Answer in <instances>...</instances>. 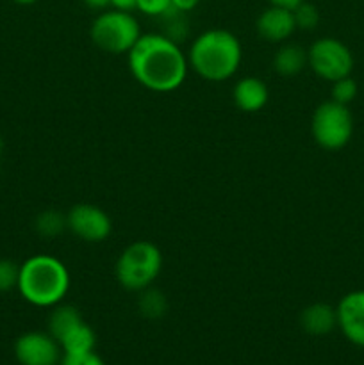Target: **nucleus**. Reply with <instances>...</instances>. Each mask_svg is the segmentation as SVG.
Instances as JSON below:
<instances>
[{"label": "nucleus", "mask_w": 364, "mask_h": 365, "mask_svg": "<svg viewBox=\"0 0 364 365\" xmlns=\"http://www.w3.org/2000/svg\"><path fill=\"white\" fill-rule=\"evenodd\" d=\"M338 327L352 344L364 348V291L343 296L335 307Z\"/></svg>", "instance_id": "10"}, {"label": "nucleus", "mask_w": 364, "mask_h": 365, "mask_svg": "<svg viewBox=\"0 0 364 365\" xmlns=\"http://www.w3.org/2000/svg\"><path fill=\"white\" fill-rule=\"evenodd\" d=\"M128 70L136 82L156 93H170L181 88L188 75V53L166 34H141L127 53Z\"/></svg>", "instance_id": "1"}, {"label": "nucleus", "mask_w": 364, "mask_h": 365, "mask_svg": "<svg viewBox=\"0 0 364 365\" xmlns=\"http://www.w3.org/2000/svg\"><path fill=\"white\" fill-rule=\"evenodd\" d=\"M232 100L241 113H259L270 100V89L259 77H243L232 88Z\"/></svg>", "instance_id": "12"}, {"label": "nucleus", "mask_w": 364, "mask_h": 365, "mask_svg": "<svg viewBox=\"0 0 364 365\" xmlns=\"http://www.w3.org/2000/svg\"><path fill=\"white\" fill-rule=\"evenodd\" d=\"M84 2L88 4L91 9H106V7H109L111 0H84Z\"/></svg>", "instance_id": "27"}, {"label": "nucleus", "mask_w": 364, "mask_h": 365, "mask_svg": "<svg viewBox=\"0 0 364 365\" xmlns=\"http://www.w3.org/2000/svg\"><path fill=\"white\" fill-rule=\"evenodd\" d=\"M307 66L323 81L335 82L352 73L353 56L339 39L320 38L307 50Z\"/></svg>", "instance_id": "7"}, {"label": "nucleus", "mask_w": 364, "mask_h": 365, "mask_svg": "<svg viewBox=\"0 0 364 365\" xmlns=\"http://www.w3.org/2000/svg\"><path fill=\"white\" fill-rule=\"evenodd\" d=\"M313 138L321 148L339 150L348 145L353 134V118L348 106L328 100L316 107L310 120Z\"/></svg>", "instance_id": "6"}, {"label": "nucleus", "mask_w": 364, "mask_h": 365, "mask_svg": "<svg viewBox=\"0 0 364 365\" xmlns=\"http://www.w3.org/2000/svg\"><path fill=\"white\" fill-rule=\"evenodd\" d=\"M14 356L20 365H59L63 349L49 331H27L14 342Z\"/></svg>", "instance_id": "9"}, {"label": "nucleus", "mask_w": 364, "mask_h": 365, "mask_svg": "<svg viewBox=\"0 0 364 365\" xmlns=\"http://www.w3.org/2000/svg\"><path fill=\"white\" fill-rule=\"evenodd\" d=\"M68 230L84 242H102L113 232L109 214L93 203H77L66 214Z\"/></svg>", "instance_id": "8"}, {"label": "nucleus", "mask_w": 364, "mask_h": 365, "mask_svg": "<svg viewBox=\"0 0 364 365\" xmlns=\"http://www.w3.org/2000/svg\"><path fill=\"white\" fill-rule=\"evenodd\" d=\"M168 302L164 294L157 289H145L141 291V298H139V312L148 319H159L166 314Z\"/></svg>", "instance_id": "17"}, {"label": "nucleus", "mask_w": 364, "mask_h": 365, "mask_svg": "<svg viewBox=\"0 0 364 365\" xmlns=\"http://www.w3.org/2000/svg\"><path fill=\"white\" fill-rule=\"evenodd\" d=\"M13 2L20 4V6H31V4H36L38 0H13Z\"/></svg>", "instance_id": "28"}, {"label": "nucleus", "mask_w": 364, "mask_h": 365, "mask_svg": "<svg viewBox=\"0 0 364 365\" xmlns=\"http://www.w3.org/2000/svg\"><path fill=\"white\" fill-rule=\"evenodd\" d=\"M270 6H278V7H285V9H295L296 6L303 2V0H268Z\"/></svg>", "instance_id": "26"}, {"label": "nucleus", "mask_w": 364, "mask_h": 365, "mask_svg": "<svg viewBox=\"0 0 364 365\" xmlns=\"http://www.w3.org/2000/svg\"><path fill=\"white\" fill-rule=\"evenodd\" d=\"M163 269V253L153 242L136 241L120 253L114 267L118 284L132 292L152 287Z\"/></svg>", "instance_id": "4"}, {"label": "nucleus", "mask_w": 364, "mask_h": 365, "mask_svg": "<svg viewBox=\"0 0 364 365\" xmlns=\"http://www.w3.org/2000/svg\"><path fill=\"white\" fill-rule=\"evenodd\" d=\"M2 148H4V141H2V138H0V153H2Z\"/></svg>", "instance_id": "29"}, {"label": "nucleus", "mask_w": 364, "mask_h": 365, "mask_svg": "<svg viewBox=\"0 0 364 365\" xmlns=\"http://www.w3.org/2000/svg\"><path fill=\"white\" fill-rule=\"evenodd\" d=\"M334 102L343 103V106H348L353 98L357 96V84L352 77H343L339 81L332 82V91H330Z\"/></svg>", "instance_id": "20"}, {"label": "nucleus", "mask_w": 364, "mask_h": 365, "mask_svg": "<svg viewBox=\"0 0 364 365\" xmlns=\"http://www.w3.org/2000/svg\"><path fill=\"white\" fill-rule=\"evenodd\" d=\"M136 9L146 16L161 18L171 9V0H138Z\"/></svg>", "instance_id": "22"}, {"label": "nucleus", "mask_w": 364, "mask_h": 365, "mask_svg": "<svg viewBox=\"0 0 364 365\" xmlns=\"http://www.w3.org/2000/svg\"><path fill=\"white\" fill-rule=\"evenodd\" d=\"M241 59V43L225 29H209L196 36L188 52L189 68L209 82L228 81L238 71Z\"/></svg>", "instance_id": "2"}, {"label": "nucleus", "mask_w": 364, "mask_h": 365, "mask_svg": "<svg viewBox=\"0 0 364 365\" xmlns=\"http://www.w3.org/2000/svg\"><path fill=\"white\" fill-rule=\"evenodd\" d=\"M256 31L261 39L268 43H285L296 31L291 9L268 6L256 20Z\"/></svg>", "instance_id": "11"}, {"label": "nucleus", "mask_w": 364, "mask_h": 365, "mask_svg": "<svg viewBox=\"0 0 364 365\" xmlns=\"http://www.w3.org/2000/svg\"><path fill=\"white\" fill-rule=\"evenodd\" d=\"M89 38L93 45L103 52L120 56L131 52L136 41L141 38V27L132 13L111 7L109 11H102L93 20Z\"/></svg>", "instance_id": "5"}, {"label": "nucleus", "mask_w": 364, "mask_h": 365, "mask_svg": "<svg viewBox=\"0 0 364 365\" xmlns=\"http://www.w3.org/2000/svg\"><path fill=\"white\" fill-rule=\"evenodd\" d=\"M18 292L31 305L52 309L70 291V273L59 259L46 253L32 255L20 264Z\"/></svg>", "instance_id": "3"}, {"label": "nucleus", "mask_w": 364, "mask_h": 365, "mask_svg": "<svg viewBox=\"0 0 364 365\" xmlns=\"http://www.w3.org/2000/svg\"><path fill=\"white\" fill-rule=\"evenodd\" d=\"M59 346L63 349V355H75V353L95 351L96 335L88 323H79L71 328L68 334L59 339Z\"/></svg>", "instance_id": "15"}, {"label": "nucleus", "mask_w": 364, "mask_h": 365, "mask_svg": "<svg viewBox=\"0 0 364 365\" xmlns=\"http://www.w3.org/2000/svg\"><path fill=\"white\" fill-rule=\"evenodd\" d=\"M64 228H68L66 214H61L57 210H45L36 217V232L43 237H56Z\"/></svg>", "instance_id": "18"}, {"label": "nucleus", "mask_w": 364, "mask_h": 365, "mask_svg": "<svg viewBox=\"0 0 364 365\" xmlns=\"http://www.w3.org/2000/svg\"><path fill=\"white\" fill-rule=\"evenodd\" d=\"M307 66V50L295 43H280L273 56V68L282 77H295Z\"/></svg>", "instance_id": "14"}, {"label": "nucleus", "mask_w": 364, "mask_h": 365, "mask_svg": "<svg viewBox=\"0 0 364 365\" xmlns=\"http://www.w3.org/2000/svg\"><path fill=\"white\" fill-rule=\"evenodd\" d=\"M293 16H295L296 29H300V31H313L320 24V11L314 4L307 2V0H303L300 6L293 9Z\"/></svg>", "instance_id": "19"}, {"label": "nucleus", "mask_w": 364, "mask_h": 365, "mask_svg": "<svg viewBox=\"0 0 364 365\" xmlns=\"http://www.w3.org/2000/svg\"><path fill=\"white\" fill-rule=\"evenodd\" d=\"M200 0H171V7L178 13H189L198 6Z\"/></svg>", "instance_id": "24"}, {"label": "nucleus", "mask_w": 364, "mask_h": 365, "mask_svg": "<svg viewBox=\"0 0 364 365\" xmlns=\"http://www.w3.org/2000/svg\"><path fill=\"white\" fill-rule=\"evenodd\" d=\"M300 324H302L303 331L309 335H327L338 327V316H335L334 307L327 305V303H313V305L305 307L300 316Z\"/></svg>", "instance_id": "13"}, {"label": "nucleus", "mask_w": 364, "mask_h": 365, "mask_svg": "<svg viewBox=\"0 0 364 365\" xmlns=\"http://www.w3.org/2000/svg\"><path fill=\"white\" fill-rule=\"evenodd\" d=\"M59 365H106L95 351L75 353V355H63Z\"/></svg>", "instance_id": "23"}, {"label": "nucleus", "mask_w": 364, "mask_h": 365, "mask_svg": "<svg viewBox=\"0 0 364 365\" xmlns=\"http://www.w3.org/2000/svg\"><path fill=\"white\" fill-rule=\"evenodd\" d=\"M109 6L113 7V9L127 11V13H132V11L138 7V0H111Z\"/></svg>", "instance_id": "25"}, {"label": "nucleus", "mask_w": 364, "mask_h": 365, "mask_svg": "<svg viewBox=\"0 0 364 365\" xmlns=\"http://www.w3.org/2000/svg\"><path fill=\"white\" fill-rule=\"evenodd\" d=\"M52 314L49 317V334L59 342V339L64 334L71 330L74 327H77L79 323H82V316L75 307L71 305H56L52 307Z\"/></svg>", "instance_id": "16"}, {"label": "nucleus", "mask_w": 364, "mask_h": 365, "mask_svg": "<svg viewBox=\"0 0 364 365\" xmlns=\"http://www.w3.org/2000/svg\"><path fill=\"white\" fill-rule=\"evenodd\" d=\"M20 266L14 260L0 259V292H9L18 287Z\"/></svg>", "instance_id": "21"}]
</instances>
